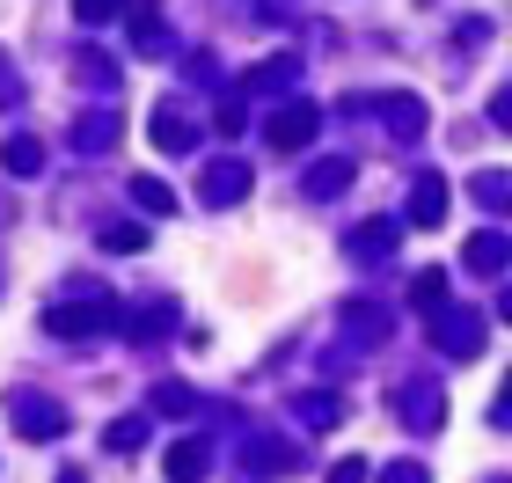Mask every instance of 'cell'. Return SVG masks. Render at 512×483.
Masks as SVG:
<instances>
[{
	"instance_id": "cell-4",
	"label": "cell",
	"mask_w": 512,
	"mask_h": 483,
	"mask_svg": "<svg viewBox=\"0 0 512 483\" xmlns=\"http://www.w3.org/2000/svg\"><path fill=\"white\" fill-rule=\"evenodd\" d=\"M205 198H213V205L249 198V161H213V169H205Z\"/></svg>"
},
{
	"instance_id": "cell-12",
	"label": "cell",
	"mask_w": 512,
	"mask_h": 483,
	"mask_svg": "<svg viewBox=\"0 0 512 483\" xmlns=\"http://www.w3.org/2000/svg\"><path fill=\"white\" fill-rule=\"evenodd\" d=\"M147 447V418H118L110 425V454H139Z\"/></svg>"
},
{
	"instance_id": "cell-8",
	"label": "cell",
	"mask_w": 512,
	"mask_h": 483,
	"mask_svg": "<svg viewBox=\"0 0 512 483\" xmlns=\"http://www.w3.org/2000/svg\"><path fill=\"white\" fill-rule=\"evenodd\" d=\"M81 308H110V301H103L96 286H81ZM52 330H59V337H88V330H96V315H74V308H59V315H52Z\"/></svg>"
},
{
	"instance_id": "cell-11",
	"label": "cell",
	"mask_w": 512,
	"mask_h": 483,
	"mask_svg": "<svg viewBox=\"0 0 512 483\" xmlns=\"http://www.w3.org/2000/svg\"><path fill=\"white\" fill-rule=\"evenodd\" d=\"M293 418L300 425H337L344 410H337V396H293Z\"/></svg>"
},
{
	"instance_id": "cell-1",
	"label": "cell",
	"mask_w": 512,
	"mask_h": 483,
	"mask_svg": "<svg viewBox=\"0 0 512 483\" xmlns=\"http://www.w3.org/2000/svg\"><path fill=\"white\" fill-rule=\"evenodd\" d=\"M8 418L22 425V440H59V403L52 396H37V388H15V396H8Z\"/></svg>"
},
{
	"instance_id": "cell-3",
	"label": "cell",
	"mask_w": 512,
	"mask_h": 483,
	"mask_svg": "<svg viewBox=\"0 0 512 483\" xmlns=\"http://www.w3.org/2000/svg\"><path fill=\"white\" fill-rule=\"evenodd\" d=\"M432 344L461 359V352H476V344H483V322H476V315H439V322H432Z\"/></svg>"
},
{
	"instance_id": "cell-17",
	"label": "cell",
	"mask_w": 512,
	"mask_h": 483,
	"mask_svg": "<svg viewBox=\"0 0 512 483\" xmlns=\"http://www.w3.org/2000/svg\"><path fill=\"white\" fill-rule=\"evenodd\" d=\"M103 249H147V227H110Z\"/></svg>"
},
{
	"instance_id": "cell-5",
	"label": "cell",
	"mask_w": 512,
	"mask_h": 483,
	"mask_svg": "<svg viewBox=\"0 0 512 483\" xmlns=\"http://www.w3.org/2000/svg\"><path fill=\"white\" fill-rule=\"evenodd\" d=\"M410 220H417V227H439V220H447V183H439V176H417V191H410Z\"/></svg>"
},
{
	"instance_id": "cell-14",
	"label": "cell",
	"mask_w": 512,
	"mask_h": 483,
	"mask_svg": "<svg viewBox=\"0 0 512 483\" xmlns=\"http://www.w3.org/2000/svg\"><path fill=\"white\" fill-rule=\"evenodd\" d=\"M132 198H139V205H147V213H169V205H176V198H169V191H161V183H154V176H139V183H132Z\"/></svg>"
},
{
	"instance_id": "cell-19",
	"label": "cell",
	"mask_w": 512,
	"mask_h": 483,
	"mask_svg": "<svg viewBox=\"0 0 512 483\" xmlns=\"http://www.w3.org/2000/svg\"><path fill=\"white\" fill-rule=\"evenodd\" d=\"M388 483H425V469H417V462H395V469H388Z\"/></svg>"
},
{
	"instance_id": "cell-16",
	"label": "cell",
	"mask_w": 512,
	"mask_h": 483,
	"mask_svg": "<svg viewBox=\"0 0 512 483\" xmlns=\"http://www.w3.org/2000/svg\"><path fill=\"white\" fill-rule=\"evenodd\" d=\"M439 293H447V279H439V271H425V279H417V286H410V301H417V308H432V301H439Z\"/></svg>"
},
{
	"instance_id": "cell-20",
	"label": "cell",
	"mask_w": 512,
	"mask_h": 483,
	"mask_svg": "<svg viewBox=\"0 0 512 483\" xmlns=\"http://www.w3.org/2000/svg\"><path fill=\"white\" fill-rule=\"evenodd\" d=\"M498 125H512V96H498Z\"/></svg>"
},
{
	"instance_id": "cell-10",
	"label": "cell",
	"mask_w": 512,
	"mask_h": 483,
	"mask_svg": "<svg viewBox=\"0 0 512 483\" xmlns=\"http://www.w3.org/2000/svg\"><path fill=\"white\" fill-rule=\"evenodd\" d=\"M352 183V161H322V169H308V198H330Z\"/></svg>"
},
{
	"instance_id": "cell-2",
	"label": "cell",
	"mask_w": 512,
	"mask_h": 483,
	"mask_svg": "<svg viewBox=\"0 0 512 483\" xmlns=\"http://www.w3.org/2000/svg\"><path fill=\"white\" fill-rule=\"evenodd\" d=\"M315 140V103H286V110H278V118H271V147H308Z\"/></svg>"
},
{
	"instance_id": "cell-6",
	"label": "cell",
	"mask_w": 512,
	"mask_h": 483,
	"mask_svg": "<svg viewBox=\"0 0 512 483\" xmlns=\"http://www.w3.org/2000/svg\"><path fill=\"white\" fill-rule=\"evenodd\" d=\"M205 469H213V454H205L198 440H176L169 447V483H198Z\"/></svg>"
},
{
	"instance_id": "cell-7",
	"label": "cell",
	"mask_w": 512,
	"mask_h": 483,
	"mask_svg": "<svg viewBox=\"0 0 512 483\" xmlns=\"http://www.w3.org/2000/svg\"><path fill=\"white\" fill-rule=\"evenodd\" d=\"M154 147H161V154H191V132H183V110H176V103L154 110Z\"/></svg>"
},
{
	"instance_id": "cell-9",
	"label": "cell",
	"mask_w": 512,
	"mask_h": 483,
	"mask_svg": "<svg viewBox=\"0 0 512 483\" xmlns=\"http://www.w3.org/2000/svg\"><path fill=\"white\" fill-rule=\"evenodd\" d=\"M0 161H8L15 176H37V169H44V147H37V140H22V132H15V140L0 147Z\"/></svg>"
},
{
	"instance_id": "cell-13",
	"label": "cell",
	"mask_w": 512,
	"mask_h": 483,
	"mask_svg": "<svg viewBox=\"0 0 512 483\" xmlns=\"http://www.w3.org/2000/svg\"><path fill=\"white\" fill-rule=\"evenodd\" d=\"M469 264H476V271H498V264H505V242H498V235H476V242H469Z\"/></svg>"
},
{
	"instance_id": "cell-18",
	"label": "cell",
	"mask_w": 512,
	"mask_h": 483,
	"mask_svg": "<svg viewBox=\"0 0 512 483\" xmlns=\"http://www.w3.org/2000/svg\"><path fill=\"white\" fill-rule=\"evenodd\" d=\"M330 483H366V462H337V469H330Z\"/></svg>"
},
{
	"instance_id": "cell-15",
	"label": "cell",
	"mask_w": 512,
	"mask_h": 483,
	"mask_svg": "<svg viewBox=\"0 0 512 483\" xmlns=\"http://www.w3.org/2000/svg\"><path fill=\"white\" fill-rule=\"evenodd\" d=\"M118 8H125V0H74V15H81V22H110Z\"/></svg>"
}]
</instances>
